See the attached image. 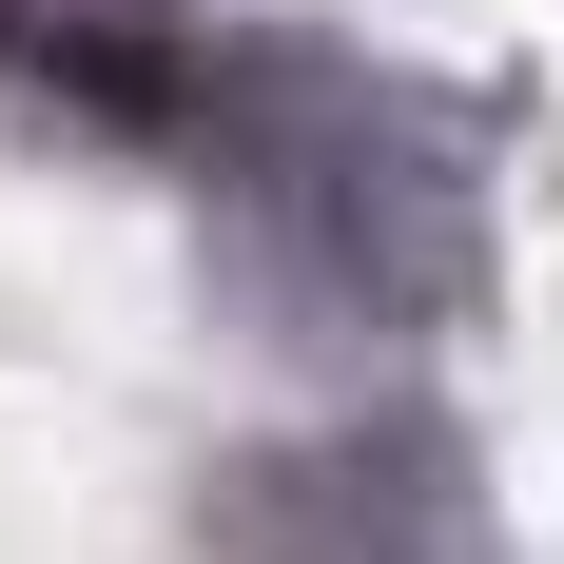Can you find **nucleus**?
Returning a JSON list of instances; mask_svg holds the SVG:
<instances>
[{
    "mask_svg": "<svg viewBox=\"0 0 564 564\" xmlns=\"http://www.w3.org/2000/svg\"><path fill=\"white\" fill-rule=\"evenodd\" d=\"M195 156L234 195V253L273 273V312H487V195L448 156V98H409L370 58L234 40L195 78Z\"/></svg>",
    "mask_w": 564,
    "mask_h": 564,
    "instance_id": "obj_1",
    "label": "nucleus"
},
{
    "mask_svg": "<svg viewBox=\"0 0 564 564\" xmlns=\"http://www.w3.org/2000/svg\"><path fill=\"white\" fill-rule=\"evenodd\" d=\"M215 525H312V545H448L467 525V429L448 409H390V429H350L312 467H253L215 487Z\"/></svg>",
    "mask_w": 564,
    "mask_h": 564,
    "instance_id": "obj_2",
    "label": "nucleus"
}]
</instances>
